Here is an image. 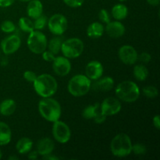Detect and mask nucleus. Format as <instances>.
Returning a JSON list of instances; mask_svg holds the SVG:
<instances>
[{"label": "nucleus", "instance_id": "obj_26", "mask_svg": "<svg viewBox=\"0 0 160 160\" xmlns=\"http://www.w3.org/2000/svg\"><path fill=\"white\" fill-rule=\"evenodd\" d=\"M99 103H95V105L86 106L82 111V117L86 120H92L99 109Z\"/></svg>", "mask_w": 160, "mask_h": 160}, {"label": "nucleus", "instance_id": "obj_31", "mask_svg": "<svg viewBox=\"0 0 160 160\" xmlns=\"http://www.w3.org/2000/svg\"><path fill=\"white\" fill-rule=\"evenodd\" d=\"M147 152V148L145 145L141 143H137L132 145V152L137 156H142L145 155Z\"/></svg>", "mask_w": 160, "mask_h": 160}, {"label": "nucleus", "instance_id": "obj_40", "mask_svg": "<svg viewBox=\"0 0 160 160\" xmlns=\"http://www.w3.org/2000/svg\"><path fill=\"white\" fill-rule=\"evenodd\" d=\"M38 153L37 151H33V152H31L30 151L29 152H28V159H38Z\"/></svg>", "mask_w": 160, "mask_h": 160}, {"label": "nucleus", "instance_id": "obj_39", "mask_svg": "<svg viewBox=\"0 0 160 160\" xmlns=\"http://www.w3.org/2000/svg\"><path fill=\"white\" fill-rule=\"evenodd\" d=\"M153 126L157 130L160 129V117L159 115H156L152 119Z\"/></svg>", "mask_w": 160, "mask_h": 160}, {"label": "nucleus", "instance_id": "obj_19", "mask_svg": "<svg viewBox=\"0 0 160 160\" xmlns=\"http://www.w3.org/2000/svg\"><path fill=\"white\" fill-rule=\"evenodd\" d=\"M96 81V83L94 84V88L101 92H109L112 90L114 86V80L111 77H101Z\"/></svg>", "mask_w": 160, "mask_h": 160}, {"label": "nucleus", "instance_id": "obj_13", "mask_svg": "<svg viewBox=\"0 0 160 160\" xmlns=\"http://www.w3.org/2000/svg\"><path fill=\"white\" fill-rule=\"evenodd\" d=\"M52 62L53 71L58 76L65 77L71 71V62L70 59L65 56H57Z\"/></svg>", "mask_w": 160, "mask_h": 160}, {"label": "nucleus", "instance_id": "obj_2", "mask_svg": "<svg viewBox=\"0 0 160 160\" xmlns=\"http://www.w3.org/2000/svg\"><path fill=\"white\" fill-rule=\"evenodd\" d=\"M38 112L42 118L53 123L60 119L62 108L57 100L51 97L42 98L38 102Z\"/></svg>", "mask_w": 160, "mask_h": 160}, {"label": "nucleus", "instance_id": "obj_4", "mask_svg": "<svg viewBox=\"0 0 160 160\" xmlns=\"http://www.w3.org/2000/svg\"><path fill=\"white\" fill-rule=\"evenodd\" d=\"M132 142L129 135L125 133H120L111 141V152L116 157H127L132 152Z\"/></svg>", "mask_w": 160, "mask_h": 160}, {"label": "nucleus", "instance_id": "obj_16", "mask_svg": "<svg viewBox=\"0 0 160 160\" xmlns=\"http://www.w3.org/2000/svg\"><path fill=\"white\" fill-rule=\"evenodd\" d=\"M55 149V143L49 138H43L37 143V150L39 156H45L52 153Z\"/></svg>", "mask_w": 160, "mask_h": 160}, {"label": "nucleus", "instance_id": "obj_36", "mask_svg": "<svg viewBox=\"0 0 160 160\" xmlns=\"http://www.w3.org/2000/svg\"><path fill=\"white\" fill-rule=\"evenodd\" d=\"M151 55L148 52H143L139 54L138 56V60H140L141 62H144V63H148L151 61Z\"/></svg>", "mask_w": 160, "mask_h": 160}, {"label": "nucleus", "instance_id": "obj_10", "mask_svg": "<svg viewBox=\"0 0 160 160\" xmlns=\"http://www.w3.org/2000/svg\"><path fill=\"white\" fill-rule=\"evenodd\" d=\"M100 111L106 117L114 116L121 111L122 105L120 100L114 97L105 98L99 106Z\"/></svg>", "mask_w": 160, "mask_h": 160}, {"label": "nucleus", "instance_id": "obj_45", "mask_svg": "<svg viewBox=\"0 0 160 160\" xmlns=\"http://www.w3.org/2000/svg\"><path fill=\"white\" fill-rule=\"evenodd\" d=\"M2 150L0 148V159H2Z\"/></svg>", "mask_w": 160, "mask_h": 160}, {"label": "nucleus", "instance_id": "obj_25", "mask_svg": "<svg viewBox=\"0 0 160 160\" xmlns=\"http://www.w3.org/2000/svg\"><path fill=\"white\" fill-rule=\"evenodd\" d=\"M19 28L25 33H31L34 30V23L29 17H20L18 21Z\"/></svg>", "mask_w": 160, "mask_h": 160}, {"label": "nucleus", "instance_id": "obj_48", "mask_svg": "<svg viewBox=\"0 0 160 160\" xmlns=\"http://www.w3.org/2000/svg\"><path fill=\"white\" fill-rule=\"evenodd\" d=\"M0 56H1V50H0Z\"/></svg>", "mask_w": 160, "mask_h": 160}, {"label": "nucleus", "instance_id": "obj_29", "mask_svg": "<svg viewBox=\"0 0 160 160\" xmlns=\"http://www.w3.org/2000/svg\"><path fill=\"white\" fill-rule=\"evenodd\" d=\"M142 92H143L144 95L148 98H155L159 95V91H158L157 88L152 85L145 87L142 90Z\"/></svg>", "mask_w": 160, "mask_h": 160}, {"label": "nucleus", "instance_id": "obj_20", "mask_svg": "<svg viewBox=\"0 0 160 160\" xmlns=\"http://www.w3.org/2000/svg\"><path fill=\"white\" fill-rule=\"evenodd\" d=\"M17 109V103L12 98H6L0 103V114L4 117L12 115Z\"/></svg>", "mask_w": 160, "mask_h": 160}, {"label": "nucleus", "instance_id": "obj_37", "mask_svg": "<svg viewBox=\"0 0 160 160\" xmlns=\"http://www.w3.org/2000/svg\"><path fill=\"white\" fill-rule=\"evenodd\" d=\"M42 58L46 62H52L54 60V59L56 58V55L53 54L52 52H50L49 50H45L42 53Z\"/></svg>", "mask_w": 160, "mask_h": 160}, {"label": "nucleus", "instance_id": "obj_27", "mask_svg": "<svg viewBox=\"0 0 160 160\" xmlns=\"http://www.w3.org/2000/svg\"><path fill=\"white\" fill-rule=\"evenodd\" d=\"M62 40L59 37H54L48 42L47 47L48 50L55 55L59 54L61 50V46H62Z\"/></svg>", "mask_w": 160, "mask_h": 160}, {"label": "nucleus", "instance_id": "obj_21", "mask_svg": "<svg viewBox=\"0 0 160 160\" xmlns=\"http://www.w3.org/2000/svg\"><path fill=\"white\" fill-rule=\"evenodd\" d=\"M128 8L127 6L122 3H118L112 6V10H111V14L112 17L115 19L116 20H123L127 18L128 15Z\"/></svg>", "mask_w": 160, "mask_h": 160}, {"label": "nucleus", "instance_id": "obj_38", "mask_svg": "<svg viewBox=\"0 0 160 160\" xmlns=\"http://www.w3.org/2000/svg\"><path fill=\"white\" fill-rule=\"evenodd\" d=\"M15 0H0V7L7 8L12 6Z\"/></svg>", "mask_w": 160, "mask_h": 160}, {"label": "nucleus", "instance_id": "obj_41", "mask_svg": "<svg viewBox=\"0 0 160 160\" xmlns=\"http://www.w3.org/2000/svg\"><path fill=\"white\" fill-rule=\"evenodd\" d=\"M42 159L45 160H58L59 159V158L56 156H53V155L51 153V154L47 155V156H42Z\"/></svg>", "mask_w": 160, "mask_h": 160}, {"label": "nucleus", "instance_id": "obj_9", "mask_svg": "<svg viewBox=\"0 0 160 160\" xmlns=\"http://www.w3.org/2000/svg\"><path fill=\"white\" fill-rule=\"evenodd\" d=\"M52 133L55 140L60 144L67 143L71 138V131L69 126L59 120L53 122Z\"/></svg>", "mask_w": 160, "mask_h": 160}, {"label": "nucleus", "instance_id": "obj_23", "mask_svg": "<svg viewBox=\"0 0 160 160\" xmlns=\"http://www.w3.org/2000/svg\"><path fill=\"white\" fill-rule=\"evenodd\" d=\"M12 131L7 123L0 121V145H6L11 142Z\"/></svg>", "mask_w": 160, "mask_h": 160}, {"label": "nucleus", "instance_id": "obj_8", "mask_svg": "<svg viewBox=\"0 0 160 160\" xmlns=\"http://www.w3.org/2000/svg\"><path fill=\"white\" fill-rule=\"evenodd\" d=\"M50 32L54 35H62L68 28V21L67 17L60 13H56L50 17L47 22Z\"/></svg>", "mask_w": 160, "mask_h": 160}, {"label": "nucleus", "instance_id": "obj_42", "mask_svg": "<svg viewBox=\"0 0 160 160\" xmlns=\"http://www.w3.org/2000/svg\"><path fill=\"white\" fill-rule=\"evenodd\" d=\"M148 5L152 6H158L160 3V0H146Z\"/></svg>", "mask_w": 160, "mask_h": 160}, {"label": "nucleus", "instance_id": "obj_1", "mask_svg": "<svg viewBox=\"0 0 160 160\" xmlns=\"http://www.w3.org/2000/svg\"><path fill=\"white\" fill-rule=\"evenodd\" d=\"M36 93L42 98H48L56 94L58 89V83L55 78L48 73L37 76L33 82Z\"/></svg>", "mask_w": 160, "mask_h": 160}, {"label": "nucleus", "instance_id": "obj_30", "mask_svg": "<svg viewBox=\"0 0 160 160\" xmlns=\"http://www.w3.org/2000/svg\"><path fill=\"white\" fill-rule=\"evenodd\" d=\"M47 22H48V19L45 17V15L42 14V16H40L39 17L36 18L34 20V30H38V31H42V29L45 28V26L47 25Z\"/></svg>", "mask_w": 160, "mask_h": 160}, {"label": "nucleus", "instance_id": "obj_35", "mask_svg": "<svg viewBox=\"0 0 160 160\" xmlns=\"http://www.w3.org/2000/svg\"><path fill=\"white\" fill-rule=\"evenodd\" d=\"M106 117H107L105 116L104 114L100 111L99 109L92 120H93L94 121H95V123H97V124H102V123H103L106 120Z\"/></svg>", "mask_w": 160, "mask_h": 160}, {"label": "nucleus", "instance_id": "obj_15", "mask_svg": "<svg viewBox=\"0 0 160 160\" xmlns=\"http://www.w3.org/2000/svg\"><path fill=\"white\" fill-rule=\"evenodd\" d=\"M105 31L106 34L112 38H119L123 36L125 34V26L119 20L115 21H109L106 23V26L105 27Z\"/></svg>", "mask_w": 160, "mask_h": 160}, {"label": "nucleus", "instance_id": "obj_5", "mask_svg": "<svg viewBox=\"0 0 160 160\" xmlns=\"http://www.w3.org/2000/svg\"><path fill=\"white\" fill-rule=\"evenodd\" d=\"M92 88V81L85 74H77L69 81L67 89L69 93L74 97L87 95Z\"/></svg>", "mask_w": 160, "mask_h": 160}, {"label": "nucleus", "instance_id": "obj_34", "mask_svg": "<svg viewBox=\"0 0 160 160\" xmlns=\"http://www.w3.org/2000/svg\"><path fill=\"white\" fill-rule=\"evenodd\" d=\"M36 78H37V75L34 73V71H31V70H26L23 73V78L25 79V81H28V82L33 83L35 81Z\"/></svg>", "mask_w": 160, "mask_h": 160}, {"label": "nucleus", "instance_id": "obj_46", "mask_svg": "<svg viewBox=\"0 0 160 160\" xmlns=\"http://www.w3.org/2000/svg\"><path fill=\"white\" fill-rule=\"evenodd\" d=\"M20 1L24 2H30V1H31V0H20Z\"/></svg>", "mask_w": 160, "mask_h": 160}, {"label": "nucleus", "instance_id": "obj_44", "mask_svg": "<svg viewBox=\"0 0 160 160\" xmlns=\"http://www.w3.org/2000/svg\"><path fill=\"white\" fill-rule=\"evenodd\" d=\"M9 160H17V159H18V157H17V156H9Z\"/></svg>", "mask_w": 160, "mask_h": 160}, {"label": "nucleus", "instance_id": "obj_6", "mask_svg": "<svg viewBox=\"0 0 160 160\" xmlns=\"http://www.w3.org/2000/svg\"><path fill=\"white\" fill-rule=\"evenodd\" d=\"M84 49V44L78 38H70L62 41L60 52L68 59H76L81 56Z\"/></svg>", "mask_w": 160, "mask_h": 160}, {"label": "nucleus", "instance_id": "obj_12", "mask_svg": "<svg viewBox=\"0 0 160 160\" xmlns=\"http://www.w3.org/2000/svg\"><path fill=\"white\" fill-rule=\"evenodd\" d=\"M118 56L120 61L126 65H134L138 61L137 50L130 45H124L119 48Z\"/></svg>", "mask_w": 160, "mask_h": 160}, {"label": "nucleus", "instance_id": "obj_7", "mask_svg": "<svg viewBox=\"0 0 160 160\" xmlns=\"http://www.w3.org/2000/svg\"><path fill=\"white\" fill-rule=\"evenodd\" d=\"M27 45L31 52L34 54H42L45 50H46L48 45V40L45 34L41 31L34 30L29 33Z\"/></svg>", "mask_w": 160, "mask_h": 160}, {"label": "nucleus", "instance_id": "obj_22", "mask_svg": "<svg viewBox=\"0 0 160 160\" xmlns=\"http://www.w3.org/2000/svg\"><path fill=\"white\" fill-rule=\"evenodd\" d=\"M34 142L29 138H21L16 144V149L20 154H28L32 148Z\"/></svg>", "mask_w": 160, "mask_h": 160}, {"label": "nucleus", "instance_id": "obj_32", "mask_svg": "<svg viewBox=\"0 0 160 160\" xmlns=\"http://www.w3.org/2000/svg\"><path fill=\"white\" fill-rule=\"evenodd\" d=\"M98 18H99L100 21L102 23H108L110 20V15L109 12L106 10V9H102L98 12Z\"/></svg>", "mask_w": 160, "mask_h": 160}, {"label": "nucleus", "instance_id": "obj_11", "mask_svg": "<svg viewBox=\"0 0 160 160\" xmlns=\"http://www.w3.org/2000/svg\"><path fill=\"white\" fill-rule=\"evenodd\" d=\"M21 45V39L17 34H12L5 38L1 42V50L5 55H11L18 51Z\"/></svg>", "mask_w": 160, "mask_h": 160}, {"label": "nucleus", "instance_id": "obj_28", "mask_svg": "<svg viewBox=\"0 0 160 160\" xmlns=\"http://www.w3.org/2000/svg\"><path fill=\"white\" fill-rule=\"evenodd\" d=\"M0 29L2 32L6 33V34H10V33L14 32L17 30L15 23L11 20H4L0 25Z\"/></svg>", "mask_w": 160, "mask_h": 160}, {"label": "nucleus", "instance_id": "obj_14", "mask_svg": "<svg viewBox=\"0 0 160 160\" xmlns=\"http://www.w3.org/2000/svg\"><path fill=\"white\" fill-rule=\"evenodd\" d=\"M104 68L99 61L92 60L85 67V75L91 81H96L102 77Z\"/></svg>", "mask_w": 160, "mask_h": 160}, {"label": "nucleus", "instance_id": "obj_24", "mask_svg": "<svg viewBox=\"0 0 160 160\" xmlns=\"http://www.w3.org/2000/svg\"><path fill=\"white\" fill-rule=\"evenodd\" d=\"M133 75L137 81H145L148 77V70L143 64H138L133 68Z\"/></svg>", "mask_w": 160, "mask_h": 160}, {"label": "nucleus", "instance_id": "obj_18", "mask_svg": "<svg viewBox=\"0 0 160 160\" xmlns=\"http://www.w3.org/2000/svg\"><path fill=\"white\" fill-rule=\"evenodd\" d=\"M105 32V27L102 23L93 22L87 28V35L90 38H99Z\"/></svg>", "mask_w": 160, "mask_h": 160}, {"label": "nucleus", "instance_id": "obj_3", "mask_svg": "<svg viewBox=\"0 0 160 160\" xmlns=\"http://www.w3.org/2000/svg\"><path fill=\"white\" fill-rule=\"evenodd\" d=\"M115 94L119 100L125 102H134L140 97L138 85L132 81H123L119 83L115 88Z\"/></svg>", "mask_w": 160, "mask_h": 160}, {"label": "nucleus", "instance_id": "obj_47", "mask_svg": "<svg viewBox=\"0 0 160 160\" xmlns=\"http://www.w3.org/2000/svg\"><path fill=\"white\" fill-rule=\"evenodd\" d=\"M118 1H120V2H126V1H128V0H118Z\"/></svg>", "mask_w": 160, "mask_h": 160}, {"label": "nucleus", "instance_id": "obj_17", "mask_svg": "<svg viewBox=\"0 0 160 160\" xmlns=\"http://www.w3.org/2000/svg\"><path fill=\"white\" fill-rule=\"evenodd\" d=\"M43 13V5L40 0H31L27 6V14L29 18L35 20Z\"/></svg>", "mask_w": 160, "mask_h": 160}, {"label": "nucleus", "instance_id": "obj_43", "mask_svg": "<svg viewBox=\"0 0 160 160\" xmlns=\"http://www.w3.org/2000/svg\"><path fill=\"white\" fill-rule=\"evenodd\" d=\"M8 63H9V61H8L7 58H2V59L1 60V65L2 67H6L8 65Z\"/></svg>", "mask_w": 160, "mask_h": 160}, {"label": "nucleus", "instance_id": "obj_33", "mask_svg": "<svg viewBox=\"0 0 160 160\" xmlns=\"http://www.w3.org/2000/svg\"><path fill=\"white\" fill-rule=\"evenodd\" d=\"M67 6L71 8L81 7L84 2V0H62Z\"/></svg>", "mask_w": 160, "mask_h": 160}]
</instances>
